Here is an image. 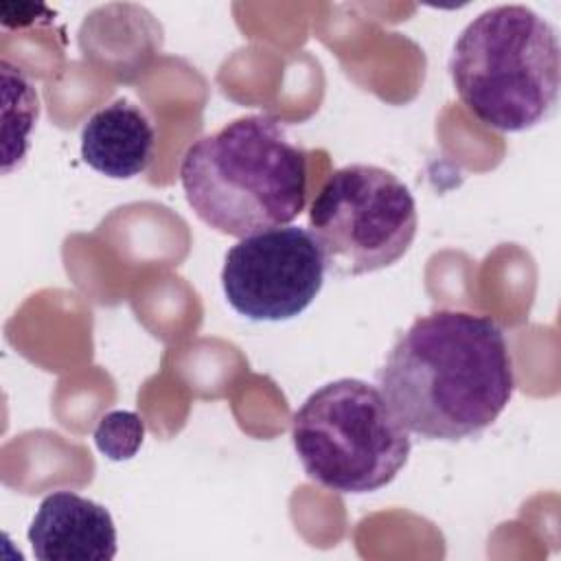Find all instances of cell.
<instances>
[{
    "mask_svg": "<svg viewBox=\"0 0 561 561\" xmlns=\"http://www.w3.org/2000/svg\"><path fill=\"white\" fill-rule=\"evenodd\" d=\"M377 381L410 434L462 440L480 436L504 412L515 390V368L495 320L438 309L397 337Z\"/></svg>",
    "mask_w": 561,
    "mask_h": 561,
    "instance_id": "obj_1",
    "label": "cell"
},
{
    "mask_svg": "<svg viewBox=\"0 0 561 561\" xmlns=\"http://www.w3.org/2000/svg\"><path fill=\"white\" fill-rule=\"evenodd\" d=\"M188 206L213 230L243 239L289 226L307 202V153L267 114L239 116L195 140L180 164Z\"/></svg>",
    "mask_w": 561,
    "mask_h": 561,
    "instance_id": "obj_2",
    "label": "cell"
},
{
    "mask_svg": "<svg viewBox=\"0 0 561 561\" xmlns=\"http://www.w3.org/2000/svg\"><path fill=\"white\" fill-rule=\"evenodd\" d=\"M449 75L460 101L480 123L497 131H526L557 110V28L524 4L491 7L458 35Z\"/></svg>",
    "mask_w": 561,
    "mask_h": 561,
    "instance_id": "obj_3",
    "label": "cell"
},
{
    "mask_svg": "<svg viewBox=\"0 0 561 561\" xmlns=\"http://www.w3.org/2000/svg\"><path fill=\"white\" fill-rule=\"evenodd\" d=\"M291 440L305 473L335 493H370L405 467L412 440L381 390L362 379H335L296 410Z\"/></svg>",
    "mask_w": 561,
    "mask_h": 561,
    "instance_id": "obj_4",
    "label": "cell"
},
{
    "mask_svg": "<svg viewBox=\"0 0 561 561\" xmlns=\"http://www.w3.org/2000/svg\"><path fill=\"white\" fill-rule=\"evenodd\" d=\"M309 232L335 276H359L397 263L416 234L410 188L375 164L333 171L316 193Z\"/></svg>",
    "mask_w": 561,
    "mask_h": 561,
    "instance_id": "obj_5",
    "label": "cell"
},
{
    "mask_svg": "<svg viewBox=\"0 0 561 561\" xmlns=\"http://www.w3.org/2000/svg\"><path fill=\"white\" fill-rule=\"evenodd\" d=\"M324 256L313 234L280 226L239 239L224 259L221 287L228 305L256 322L302 313L324 283Z\"/></svg>",
    "mask_w": 561,
    "mask_h": 561,
    "instance_id": "obj_6",
    "label": "cell"
},
{
    "mask_svg": "<svg viewBox=\"0 0 561 561\" xmlns=\"http://www.w3.org/2000/svg\"><path fill=\"white\" fill-rule=\"evenodd\" d=\"M28 543L39 561H112L116 526L105 506L55 491L42 500L28 526Z\"/></svg>",
    "mask_w": 561,
    "mask_h": 561,
    "instance_id": "obj_7",
    "label": "cell"
},
{
    "mask_svg": "<svg viewBox=\"0 0 561 561\" xmlns=\"http://www.w3.org/2000/svg\"><path fill=\"white\" fill-rule=\"evenodd\" d=\"M156 151V129L147 112L129 99L99 107L81 129V158L94 171L129 180L147 171Z\"/></svg>",
    "mask_w": 561,
    "mask_h": 561,
    "instance_id": "obj_8",
    "label": "cell"
},
{
    "mask_svg": "<svg viewBox=\"0 0 561 561\" xmlns=\"http://www.w3.org/2000/svg\"><path fill=\"white\" fill-rule=\"evenodd\" d=\"M142 436H145L142 419L136 412H127V410L107 412L94 430L96 449L112 460L131 458L140 449Z\"/></svg>",
    "mask_w": 561,
    "mask_h": 561,
    "instance_id": "obj_9",
    "label": "cell"
}]
</instances>
